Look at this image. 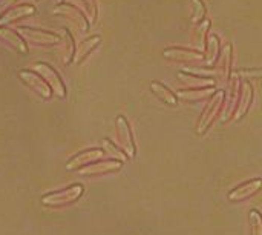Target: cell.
<instances>
[{
    "label": "cell",
    "mask_w": 262,
    "mask_h": 235,
    "mask_svg": "<svg viewBox=\"0 0 262 235\" xmlns=\"http://www.w3.org/2000/svg\"><path fill=\"white\" fill-rule=\"evenodd\" d=\"M17 32L23 37L25 42H29L37 46H54V45L60 43V34L45 31L40 28L17 26Z\"/></svg>",
    "instance_id": "obj_1"
},
{
    "label": "cell",
    "mask_w": 262,
    "mask_h": 235,
    "mask_svg": "<svg viewBox=\"0 0 262 235\" xmlns=\"http://www.w3.org/2000/svg\"><path fill=\"white\" fill-rule=\"evenodd\" d=\"M34 69H35L37 74H40L46 80V83L51 86L52 92L57 97H60V99H64L66 97V86H64L61 77L58 75V72L51 65L43 63V62H38V63L34 65Z\"/></svg>",
    "instance_id": "obj_2"
},
{
    "label": "cell",
    "mask_w": 262,
    "mask_h": 235,
    "mask_svg": "<svg viewBox=\"0 0 262 235\" xmlns=\"http://www.w3.org/2000/svg\"><path fill=\"white\" fill-rule=\"evenodd\" d=\"M18 77H20V80L25 83V85H28L32 91H35L41 99H51L52 97V89H51V86L46 83V80L40 75V74H37L35 71H20L18 72Z\"/></svg>",
    "instance_id": "obj_3"
},
{
    "label": "cell",
    "mask_w": 262,
    "mask_h": 235,
    "mask_svg": "<svg viewBox=\"0 0 262 235\" xmlns=\"http://www.w3.org/2000/svg\"><path fill=\"white\" fill-rule=\"evenodd\" d=\"M83 192V186L81 185H72L60 192H52L48 194L41 199L43 205H49V206H60V205H68L75 202Z\"/></svg>",
    "instance_id": "obj_4"
},
{
    "label": "cell",
    "mask_w": 262,
    "mask_h": 235,
    "mask_svg": "<svg viewBox=\"0 0 262 235\" xmlns=\"http://www.w3.org/2000/svg\"><path fill=\"white\" fill-rule=\"evenodd\" d=\"M54 14H60L63 17H66L68 20H71L78 31L81 32H86L89 29V20L84 17V12L74 6V5H69V3H61V5H57V8L54 9Z\"/></svg>",
    "instance_id": "obj_5"
},
{
    "label": "cell",
    "mask_w": 262,
    "mask_h": 235,
    "mask_svg": "<svg viewBox=\"0 0 262 235\" xmlns=\"http://www.w3.org/2000/svg\"><path fill=\"white\" fill-rule=\"evenodd\" d=\"M0 42L20 54H28L26 42L17 31H12L6 26H0Z\"/></svg>",
    "instance_id": "obj_6"
},
{
    "label": "cell",
    "mask_w": 262,
    "mask_h": 235,
    "mask_svg": "<svg viewBox=\"0 0 262 235\" xmlns=\"http://www.w3.org/2000/svg\"><path fill=\"white\" fill-rule=\"evenodd\" d=\"M117 134H118V143L123 146L126 154L134 155L135 154V145H134V140H132L129 123L123 115H118V119H117Z\"/></svg>",
    "instance_id": "obj_7"
},
{
    "label": "cell",
    "mask_w": 262,
    "mask_h": 235,
    "mask_svg": "<svg viewBox=\"0 0 262 235\" xmlns=\"http://www.w3.org/2000/svg\"><path fill=\"white\" fill-rule=\"evenodd\" d=\"M164 57L169 60H177V62H201L204 60V54L200 51H193V49H186V48H169L164 52Z\"/></svg>",
    "instance_id": "obj_8"
},
{
    "label": "cell",
    "mask_w": 262,
    "mask_h": 235,
    "mask_svg": "<svg viewBox=\"0 0 262 235\" xmlns=\"http://www.w3.org/2000/svg\"><path fill=\"white\" fill-rule=\"evenodd\" d=\"M35 12V8L31 6V5H18V6H11L8 11H5L2 15H0V26H6V25H11L26 15H31Z\"/></svg>",
    "instance_id": "obj_9"
},
{
    "label": "cell",
    "mask_w": 262,
    "mask_h": 235,
    "mask_svg": "<svg viewBox=\"0 0 262 235\" xmlns=\"http://www.w3.org/2000/svg\"><path fill=\"white\" fill-rule=\"evenodd\" d=\"M103 154H104V152L100 151V149H89V151L80 152V154H77L75 157H72V159L68 162L66 169L72 171V169H77V168H80V166H83V165H89V163H92V162H95V160H100V159L103 157Z\"/></svg>",
    "instance_id": "obj_10"
},
{
    "label": "cell",
    "mask_w": 262,
    "mask_h": 235,
    "mask_svg": "<svg viewBox=\"0 0 262 235\" xmlns=\"http://www.w3.org/2000/svg\"><path fill=\"white\" fill-rule=\"evenodd\" d=\"M100 42H101V37L100 35H92V37H89V38H86V40H83L80 45H78V48H77V51H75V55H74V63H81L98 45H100Z\"/></svg>",
    "instance_id": "obj_11"
},
{
    "label": "cell",
    "mask_w": 262,
    "mask_h": 235,
    "mask_svg": "<svg viewBox=\"0 0 262 235\" xmlns=\"http://www.w3.org/2000/svg\"><path fill=\"white\" fill-rule=\"evenodd\" d=\"M150 89H152V92H154L161 102H164V103H167V105H170V106H177V105H178V97H177V94H175L173 91H170L169 86H166V85H163V83H160V82H152Z\"/></svg>",
    "instance_id": "obj_12"
},
{
    "label": "cell",
    "mask_w": 262,
    "mask_h": 235,
    "mask_svg": "<svg viewBox=\"0 0 262 235\" xmlns=\"http://www.w3.org/2000/svg\"><path fill=\"white\" fill-rule=\"evenodd\" d=\"M60 43H61V51H63V63L69 65L74 60V55H75V45H74V37L68 29L61 31Z\"/></svg>",
    "instance_id": "obj_13"
},
{
    "label": "cell",
    "mask_w": 262,
    "mask_h": 235,
    "mask_svg": "<svg viewBox=\"0 0 262 235\" xmlns=\"http://www.w3.org/2000/svg\"><path fill=\"white\" fill-rule=\"evenodd\" d=\"M121 168L120 162H103V163H94V165H88L86 168L80 169V174L83 175H94V174H104L109 171H117Z\"/></svg>",
    "instance_id": "obj_14"
},
{
    "label": "cell",
    "mask_w": 262,
    "mask_h": 235,
    "mask_svg": "<svg viewBox=\"0 0 262 235\" xmlns=\"http://www.w3.org/2000/svg\"><path fill=\"white\" fill-rule=\"evenodd\" d=\"M75 5L80 6V9L88 15V20L89 23H94L95 18H97V2L95 0H75Z\"/></svg>",
    "instance_id": "obj_15"
},
{
    "label": "cell",
    "mask_w": 262,
    "mask_h": 235,
    "mask_svg": "<svg viewBox=\"0 0 262 235\" xmlns=\"http://www.w3.org/2000/svg\"><path fill=\"white\" fill-rule=\"evenodd\" d=\"M193 2V12H192V22L198 23L203 22L204 15H206V5L203 0H192Z\"/></svg>",
    "instance_id": "obj_16"
},
{
    "label": "cell",
    "mask_w": 262,
    "mask_h": 235,
    "mask_svg": "<svg viewBox=\"0 0 262 235\" xmlns=\"http://www.w3.org/2000/svg\"><path fill=\"white\" fill-rule=\"evenodd\" d=\"M104 148L107 149V151H111V154H114V155H117V157H121V159H124V155L109 142V140H104Z\"/></svg>",
    "instance_id": "obj_17"
},
{
    "label": "cell",
    "mask_w": 262,
    "mask_h": 235,
    "mask_svg": "<svg viewBox=\"0 0 262 235\" xmlns=\"http://www.w3.org/2000/svg\"><path fill=\"white\" fill-rule=\"evenodd\" d=\"M17 0H0V15L5 12V11H8L9 8H11V5H14Z\"/></svg>",
    "instance_id": "obj_18"
},
{
    "label": "cell",
    "mask_w": 262,
    "mask_h": 235,
    "mask_svg": "<svg viewBox=\"0 0 262 235\" xmlns=\"http://www.w3.org/2000/svg\"><path fill=\"white\" fill-rule=\"evenodd\" d=\"M35 2H37V0H35Z\"/></svg>",
    "instance_id": "obj_19"
}]
</instances>
